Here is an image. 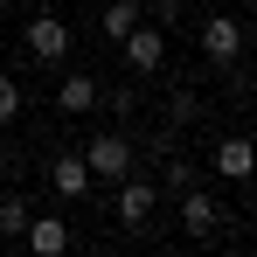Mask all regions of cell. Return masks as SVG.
I'll list each match as a JSON object with an SVG mask.
<instances>
[{
	"mask_svg": "<svg viewBox=\"0 0 257 257\" xmlns=\"http://www.w3.org/2000/svg\"><path fill=\"white\" fill-rule=\"evenodd\" d=\"M118 49H125V63L139 70V77H153V70L167 63V35H160V28H146V21H139V28H132Z\"/></svg>",
	"mask_w": 257,
	"mask_h": 257,
	"instance_id": "5",
	"label": "cell"
},
{
	"mask_svg": "<svg viewBox=\"0 0 257 257\" xmlns=\"http://www.w3.org/2000/svg\"><path fill=\"white\" fill-rule=\"evenodd\" d=\"M21 42H28L35 63H63V56H70V28H63L56 14H35V21L21 28Z\"/></svg>",
	"mask_w": 257,
	"mask_h": 257,
	"instance_id": "2",
	"label": "cell"
},
{
	"mask_svg": "<svg viewBox=\"0 0 257 257\" xmlns=\"http://www.w3.org/2000/svg\"><path fill=\"white\" fill-rule=\"evenodd\" d=\"M21 236H28V250H35V257H63V250H70V229H63L56 215H28Z\"/></svg>",
	"mask_w": 257,
	"mask_h": 257,
	"instance_id": "9",
	"label": "cell"
},
{
	"mask_svg": "<svg viewBox=\"0 0 257 257\" xmlns=\"http://www.w3.org/2000/svg\"><path fill=\"white\" fill-rule=\"evenodd\" d=\"M153 202H160V188H153L146 174H125L111 209H118V222H125V229H139V222H153Z\"/></svg>",
	"mask_w": 257,
	"mask_h": 257,
	"instance_id": "4",
	"label": "cell"
},
{
	"mask_svg": "<svg viewBox=\"0 0 257 257\" xmlns=\"http://www.w3.org/2000/svg\"><path fill=\"white\" fill-rule=\"evenodd\" d=\"M215 174H222V181H250L257 174V139H243V132L215 139Z\"/></svg>",
	"mask_w": 257,
	"mask_h": 257,
	"instance_id": "6",
	"label": "cell"
},
{
	"mask_svg": "<svg viewBox=\"0 0 257 257\" xmlns=\"http://www.w3.org/2000/svg\"><path fill=\"white\" fill-rule=\"evenodd\" d=\"M14 118H21V84L0 77V125H14Z\"/></svg>",
	"mask_w": 257,
	"mask_h": 257,
	"instance_id": "13",
	"label": "cell"
},
{
	"mask_svg": "<svg viewBox=\"0 0 257 257\" xmlns=\"http://www.w3.org/2000/svg\"><path fill=\"white\" fill-rule=\"evenodd\" d=\"M181 222H188V236H209L215 222H222V202H215L209 188H181Z\"/></svg>",
	"mask_w": 257,
	"mask_h": 257,
	"instance_id": "8",
	"label": "cell"
},
{
	"mask_svg": "<svg viewBox=\"0 0 257 257\" xmlns=\"http://www.w3.org/2000/svg\"><path fill=\"white\" fill-rule=\"evenodd\" d=\"M222 257H243V250H222Z\"/></svg>",
	"mask_w": 257,
	"mask_h": 257,
	"instance_id": "14",
	"label": "cell"
},
{
	"mask_svg": "<svg viewBox=\"0 0 257 257\" xmlns=\"http://www.w3.org/2000/svg\"><path fill=\"white\" fill-rule=\"evenodd\" d=\"M21 229H28V202L7 195V202H0V236H21Z\"/></svg>",
	"mask_w": 257,
	"mask_h": 257,
	"instance_id": "12",
	"label": "cell"
},
{
	"mask_svg": "<svg viewBox=\"0 0 257 257\" xmlns=\"http://www.w3.org/2000/svg\"><path fill=\"white\" fill-rule=\"evenodd\" d=\"M0 257H7V250H0Z\"/></svg>",
	"mask_w": 257,
	"mask_h": 257,
	"instance_id": "16",
	"label": "cell"
},
{
	"mask_svg": "<svg viewBox=\"0 0 257 257\" xmlns=\"http://www.w3.org/2000/svg\"><path fill=\"white\" fill-rule=\"evenodd\" d=\"M56 104L77 118V111H90L97 104V77H63V90H56Z\"/></svg>",
	"mask_w": 257,
	"mask_h": 257,
	"instance_id": "11",
	"label": "cell"
},
{
	"mask_svg": "<svg viewBox=\"0 0 257 257\" xmlns=\"http://www.w3.org/2000/svg\"><path fill=\"white\" fill-rule=\"evenodd\" d=\"M49 188H56L63 202H84V195H90V167H84V153H56V167H49Z\"/></svg>",
	"mask_w": 257,
	"mask_h": 257,
	"instance_id": "7",
	"label": "cell"
},
{
	"mask_svg": "<svg viewBox=\"0 0 257 257\" xmlns=\"http://www.w3.org/2000/svg\"><path fill=\"white\" fill-rule=\"evenodd\" d=\"M146 21V7L139 0H104V14H97V28H104V42H125L132 28Z\"/></svg>",
	"mask_w": 257,
	"mask_h": 257,
	"instance_id": "10",
	"label": "cell"
},
{
	"mask_svg": "<svg viewBox=\"0 0 257 257\" xmlns=\"http://www.w3.org/2000/svg\"><path fill=\"white\" fill-rule=\"evenodd\" d=\"M84 167H90V181H125L132 174V139L125 132H90Z\"/></svg>",
	"mask_w": 257,
	"mask_h": 257,
	"instance_id": "1",
	"label": "cell"
},
{
	"mask_svg": "<svg viewBox=\"0 0 257 257\" xmlns=\"http://www.w3.org/2000/svg\"><path fill=\"white\" fill-rule=\"evenodd\" d=\"M202 56H209V63H236V56H243V21L202 14Z\"/></svg>",
	"mask_w": 257,
	"mask_h": 257,
	"instance_id": "3",
	"label": "cell"
},
{
	"mask_svg": "<svg viewBox=\"0 0 257 257\" xmlns=\"http://www.w3.org/2000/svg\"><path fill=\"white\" fill-rule=\"evenodd\" d=\"M250 84H257V77H250Z\"/></svg>",
	"mask_w": 257,
	"mask_h": 257,
	"instance_id": "15",
	"label": "cell"
}]
</instances>
